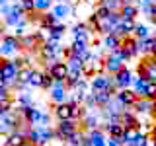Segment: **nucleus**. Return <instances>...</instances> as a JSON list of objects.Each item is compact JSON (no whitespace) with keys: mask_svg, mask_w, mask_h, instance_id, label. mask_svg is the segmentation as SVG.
I'll use <instances>...</instances> for the list:
<instances>
[{"mask_svg":"<svg viewBox=\"0 0 156 146\" xmlns=\"http://www.w3.org/2000/svg\"><path fill=\"white\" fill-rule=\"evenodd\" d=\"M22 68H23L22 58H4L0 62V80L6 82L8 88H16L18 74H20Z\"/></svg>","mask_w":156,"mask_h":146,"instance_id":"1","label":"nucleus"},{"mask_svg":"<svg viewBox=\"0 0 156 146\" xmlns=\"http://www.w3.org/2000/svg\"><path fill=\"white\" fill-rule=\"evenodd\" d=\"M51 140H55V129L51 127H29L27 125V142L33 146H49Z\"/></svg>","mask_w":156,"mask_h":146,"instance_id":"2","label":"nucleus"},{"mask_svg":"<svg viewBox=\"0 0 156 146\" xmlns=\"http://www.w3.org/2000/svg\"><path fill=\"white\" fill-rule=\"evenodd\" d=\"M90 86H92V92H101V90H109L117 94V84H115V76L113 74H107L105 70L101 72H96L94 76L90 78Z\"/></svg>","mask_w":156,"mask_h":146,"instance_id":"3","label":"nucleus"},{"mask_svg":"<svg viewBox=\"0 0 156 146\" xmlns=\"http://www.w3.org/2000/svg\"><path fill=\"white\" fill-rule=\"evenodd\" d=\"M41 58L43 61H49V62H55V61H61V55L65 53V47L61 45L58 39H47L41 47Z\"/></svg>","mask_w":156,"mask_h":146,"instance_id":"4","label":"nucleus"},{"mask_svg":"<svg viewBox=\"0 0 156 146\" xmlns=\"http://www.w3.org/2000/svg\"><path fill=\"white\" fill-rule=\"evenodd\" d=\"M78 130V121L68 119V121H58L55 127V140H61V142H66L72 134Z\"/></svg>","mask_w":156,"mask_h":146,"instance_id":"5","label":"nucleus"},{"mask_svg":"<svg viewBox=\"0 0 156 146\" xmlns=\"http://www.w3.org/2000/svg\"><path fill=\"white\" fill-rule=\"evenodd\" d=\"M20 117L18 111H8V113H0V133L2 134H10L16 129H20Z\"/></svg>","mask_w":156,"mask_h":146,"instance_id":"6","label":"nucleus"},{"mask_svg":"<svg viewBox=\"0 0 156 146\" xmlns=\"http://www.w3.org/2000/svg\"><path fill=\"white\" fill-rule=\"evenodd\" d=\"M49 99H51L55 105L70 101V94H68V88H66V82L65 80H55L53 88L49 90Z\"/></svg>","mask_w":156,"mask_h":146,"instance_id":"7","label":"nucleus"},{"mask_svg":"<svg viewBox=\"0 0 156 146\" xmlns=\"http://www.w3.org/2000/svg\"><path fill=\"white\" fill-rule=\"evenodd\" d=\"M20 51H22V39L16 35H6L0 43V53L4 55V58H12Z\"/></svg>","mask_w":156,"mask_h":146,"instance_id":"8","label":"nucleus"},{"mask_svg":"<svg viewBox=\"0 0 156 146\" xmlns=\"http://www.w3.org/2000/svg\"><path fill=\"white\" fill-rule=\"evenodd\" d=\"M136 74L144 76L146 80H150V82H156V62L150 57H146L143 62H139V66H136Z\"/></svg>","mask_w":156,"mask_h":146,"instance_id":"9","label":"nucleus"},{"mask_svg":"<svg viewBox=\"0 0 156 146\" xmlns=\"http://www.w3.org/2000/svg\"><path fill=\"white\" fill-rule=\"evenodd\" d=\"M115 76V84H117V90H125V88H131L133 86V80H135V74H133V70L131 68H127L123 66Z\"/></svg>","mask_w":156,"mask_h":146,"instance_id":"10","label":"nucleus"},{"mask_svg":"<svg viewBox=\"0 0 156 146\" xmlns=\"http://www.w3.org/2000/svg\"><path fill=\"white\" fill-rule=\"evenodd\" d=\"M27 144V129H16L14 133L6 134L4 146H26Z\"/></svg>","mask_w":156,"mask_h":146,"instance_id":"11","label":"nucleus"},{"mask_svg":"<svg viewBox=\"0 0 156 146\" xmlns=\"http://www.w3.org/2000/svg\"><path fill=\"white\" fill-rule=\"evenodd\" d=\"M154 109H156V99H148V97H139L133 105V111L139 115H150L152 117Z\"/></svg>","mask_w":156,"mask_h":146,"instance_id":"12","label":"nucleus"},{"mask_svg":"<svg viewBox=\"0 0 156 146\" xmlns=\"http://www.w3.org/2000/svg\"><path fill=\"white\" fill-rule=\"evenodd\" d=\"M133 109V107H127L123 111V115H121L119 123L123 125V129H143V123L139 121V113H135V111H129Z\"/></svg>","mask_w":156,"mask_h":146,"instance_id":"13","label":"nucleus"},{"mask_svg":"<svg viewBox=\"0 0 156 146\" xmlns=\"http://www.w3.org/2000/svg\"><path fill=\"white\" fill-rule=\"evenodd\" d=\"M47 72L51 74L55 80H66L68 78V64L66 61H55L47 66Z\"/></svg>","mask_w":156,"mask_h":146,"instance_id":"14","label":"nucleus"},{"mask_svg":"<svg viewBox=\"0 0 156 146\" xmlns=\"http://www.w3.org/2000/svg\"><path fill=\"white\" fill-rule=\"evenodd\" d=\"M72 57L82 58L84 62H88V58L92 55V49H90V41H72Z\"/></svg>","mask_w":156,"mask_h":146,"instance_id":"15","label":"nucleus"},{"mask_svg":"<svg viewBox=\"0 0 156 146\" xmlns=\"http://www.w3.org/2000/svg\"><path fill=\"white\" fill-rule=\"evenodd\" d=\"M123 66H125V62L121 61V58H117L113 53H107L104 57V70L107 74H117Z\"/></svg>","mask_w":156,"mask_h":146,"instance_id":"16","label":"nucleus"},{"mask_svg":"<svg viewBox=\"0 0 156 146\" xmlns=\"http://www.w3.org/2000/svg\"><path fill=\"white\" fill-rule=\"evenodd\" d=\"M121 49H123L125 55L129 57V61H131V58H136V57L140 55V51H139V39L133 37V35H129V37L123 39V43H121Z\"/></svg>","mask_w":156,"mask_h":146,"instance_id":"17","label":"nucleus"},{"mask_svg":"<svg viewBox=\"0 0 156 146\" xmlns=\"http://www.w3.org/2000/svg\"><path fill=\"white\" fill-rule=\"evenodd\" d=\"M51 12L55 14V18L58 19V22H65L66 18H70V14H72V6L66 2V0H61V2L53 4Z\"/></svg>","mask_w":156,"mask_h":146,"instance_id":"18","label":"nucleus"},{"mask_svg":"<svg viewBox=\"0 0 156 146\" xmlns=\"http://www.w3.org/2000/svg\"><path fill=\"white\" fill-rule=\"evenodd\" d=\"M70 35L74 41H90L92 33H90V26L88 23H76L70 27Z\"/></svg>","mask_w":156,"mask_h":146,"instance_id":"19","label":"nucleus"},{"mask_svg":"<svg viewBox=\"0 0 156 146\" xmlns=\"http://www.w3.org/2000/svg\"><path fill=\"white\" fill-rule=\"evenodd\" d=\"M121 43H123V39H121L119 35H115V33L104 35V39H101V47H104L105 53H111V51H117V49H121Z\"/></svg>","mask_w":156,"mask_h":146,"instance_id":"20","label":"nucleus"},{"mask_svg":"<svg viewBox=\"0 0 156 146\" xmlns=\"http://www.w3.org/2000/svg\"><path fill=\"white\" fill-rule=\"evenodd\" d=\"M53 115L57 117V121H68L72 119V105L68 103H57L53 107Z\"/></svg>","mask_w":156,"mask_h":146,"instance_id":"21","label":"nucleus"},{"mask_svg":"<svg viewBox=\"0 0 156 146\" xmlns=\"http://www.w3.org/2000/svg\"><path fill=\"white\" fill-rule=\"evenodd\" d=\"M115 97H117V99H119V101H121V103H123L125 107H133V105H135V101L139 99V96H136L135 92L131 90V88H125V90H119V92L115 94Z\"/></svg>","mask_w":156,"mask_h":146,"instance_id":"22","label":"nucleus"},{"mask_svg":"<svg viewBox=\"0 0 156 146\" xmlns=\"http://www.w3.org/2000/svg\"><path fill=\"white\" fill-rule=\"evenodd\" d=\"M88 140H90L92 146H107V136L101 129L88 130Z\"/></svg>","mask_w":156,"mask_h":146,"instance_id":"23","label":"nucleus"},{"mask_svg":"<svg viewBox=\"0 0 156 146\" xmlns=\"http://www.w3.org/2000/svg\"><path fill=\"white\" fill-rule=\"evenodd\" d=\"M148 82H150V80H146L144 76L136 74L135 80H133V86H131V90H133L139 97H144V92H146V88H148Z\"/></svg>","mask_w":156,"mask_h":146,"instance_id":"24","label":"nucleus"},{"mask_svg":"<svg viewBox=\"0 0 156 146\" xmlns=\"http://www.w3.org/2000/svg\"><path fill=\"white\" fill-rule=\"evenodd\" d=\"M139 51H140V55H144V57L152 55V53H154V35L139 39Z\"/></svg>","mask_w":156,"mask_h":146,"instance_id":"25","label":"nucleus"},{"mask_svg":"<svg viewBox=\"0 0 156 146\" xmlns=\"http://www.w3.org/2000/svg\"><path fill=\"white\" fill-rule=\"evenodd\" d=\"M104 133L107 136H117V138H121V134L125 133V129H123L121 123H111V121H107V123H104Z\"/></svg>","mask_w":156,"mask_h":146,"instance_id":"26","label":"nucleus"},{"mask_svg":"<svg viewBox=\"0 0 156 146\" xmlns=\"http://www.w3.org/2000/svg\"><path fill=\"white\" fill-rule=\"evenodd\" d=\"M119 14L125 19H136V16L140 14V8L136 6V4H125V6H121Z\"/></svg>","mask_w":156,"mask_h":146,"instance_id":"27","label":"nucleus"},{"mask_svg":"<svg viewBox=\"0 0 156 146\" xmlns=\"http://www.w3.org/2000/svg\"><path fill=\"white\" fill-rule=\"evenodd\" d=\"M82 125L86 127V130H94V129H100V119H98V115L94 113V111H88V113L84 115V119H82Z\"/></svg>","mask_w":156,"mask_h":146,"instance_id":"28","label":"nucleus"},{"mask_svg":"<svg viewBox=\"0 0 156 146\" xmlns=\"http://www.w3.org/2000/svg\"><path fill=\"white\" fill-rule=\"evenodd\" d=\"M37 22H39V26H41V27H53V26H57V23H58V19L55 18V14H53V12H45V14H39Z\"/></svg>","mask_w":156,"mask_h":146,"instance_id":"29","label":"nucleus"},{"mask_svg":"<svg viewBox=\"0 0 156 146\" xmlns=\"http://www.w3.org/2000/svg\"><path fill=\"white\" fill-rule=\"evenodd\" d=\"M140 130H143V129H125V133L121 134V142H123V146L133 144L136 140V136L140 134Z\"/></svg>","mask_w":156,"mask_h":146,"instance_id":"30","label":"nucleus"},{"mask_svg":"<svg viewBox=\"0 0 156 146\" xmlns=\"http://www.w3.org/2000/svg\"><path fill=\"white\" fill-rule=\"evenodd\" d=\"M150 35H152V29L146 26V23H139V22H136V26H135V29H133V37L144 39V37H150Z\"/></svg>","mask_w":156,"mask_h":146,"instance_id":"31","label":"nucleus"},{"mask_svg":"<svg viewBox=\"0 0 156 146\" xmlns=\"http://www.w3.org/2000/svg\"><path fill=\"white\" fill-rule=\"evenodd\" d=\"M49 31H51V37H53V39H58V41H61V39L65 37V33L68 31V29H66V26H65V22H58L57 26L49 27ZM51 37H49V39H51Z\"/></svg>","mask_w":156,"mask_h":146,"instance_id":"32","label":"nucleus"},{"mask_svg":"<svg viewBox=\"0 0 156 146\" xmlns=\"http://www.w3.org/2000/svg\"><path fill=\"white\" fill-rule=\"evenodd\" d=\"M82 78H86L82 72H68V78L65 80V82H66V88H68V90H74L76 84L82 80Z\"/></svg>","mask_w":156,"mask_h":146,"instance_id":"33","label":"nucleus"},{"mask_svg":"<svg viewBox=\"0 0 156 146\" xmlns=\"http://www.w3.org/2000/svg\"><path fill=\"white\" fill-rule=\"evenodd\" d=\"M16 105L18 107H27V105H33V99L27 92H20L18 97H16Z\"/></svg>","mask_w":156,"mask_h":146,"instance_id":"34","label":"nucleus"},{"mask_svg":"<svg viewBox=\"0 0 156 146\" xmlns=\"http://www.w3.org/2000/svg\"><path fill=\"white\" fill-rule=\"evenodd\" d=\"M35 2V12L37 14H45L53 8V0H33Z\"/></svg>","mask_w":156,"mask_h":146,"instance_id":"35","label":"nucleus"},{"mask_svg":"<svg viewBox=\"0 0 156 146\" xmlns=\"http://www.w3.org/2000/svg\"><path fill=\"white\" fill-rule=\"evenodd\" d=\"M84 138H86V133H82V130H76V133L66 140V144H68V146H82Z\"/></svg>","mask_w":156,"mask_h":146,"instance_id":"36","label":"nucleus"},{"mask_svg":"<svg viewBox=\"0 0 156 146\" xmlns=\"http://www.w3.org/2000/svg\"><path fill=\"white\" fill-rule=\"evenodd\" d=\"M43 76H45V72H41V70H33V74H31V82H29V88H43Z\"/></svg>","mask_w":156,"mask_h":146,"instance_id":"37","label":"nucleus"},{"mask_svg":"<svg viewBox=\"0 0 156 146\" xmlns=\"http://www.w3.org/2000/svg\"><path fill=\"white\" fill-rule=\"evenodd\" d=\"M127 146H150V134L144 133V130H140V134L136 136V140L133 144H127Z\"/></svg>","mask_w":156,"mask_h":146,"instance_id":"38","label":"nucleus"},{"mask_svg":"<svg viewBox=\"0 0 156 146\" xmlns=\"http://www.w3.org/2000/svg\"><path fill=\"white\" fill-rule=\"evenodd\" d=\"M20 6L23 8L26 14H37L35 12V2H33V0H20Z\"/></svg>","mask_w":156,"mask_h":146,"instance_id":"39","label":"nucleus"},{"mask_svg":"<svg viewBox=\"0 0 156 146\" xmlns=\"http://www.w3.org/2000/svg\"><path fill=\"white\" fill-rule=\"evenodd\" d=\"M101 4L107 6L109 10H113V12H119L121 6H123V4H121V0H101Z\"/></svg>","mask_w":156,"mask_h":146,"instance_id":"40","label":"nucleus"},{"mask_svg":"<svg viewBox=\"0 0 156 146\" xmlns=\"http://www.w3.org/2000/svg\"><path fill=\"white\" fill-rule=\"evenodd\" d=\"M8 111H14V99H2L0 101V113H8Z\"/></svg>","mask_w":156,"mask_h":146,"instance_id":"41","label":"nucleus"},{"mask_svg":"<svg viewBox=\"0 0 156 146\" xmlns=\"http://www.w3.org/2000/svg\"><path fill=\"white\" fill-rule=\"evenodd\" d=\"M10 97H12V96H10V88L6 86L4 80H0V101H2V99H10Z\"/></svg>","mask_w":156,"mask_h":146,"instance_id":"42","label":"nucleus"},{"mask_svg":"<svg viewBox=\"0 0 156 146\" xmlns=\"http://www.w3.org/2000/svg\"><path fill=\"white\" fill-rule=\"evenodd\" d=\"M144 97L156 99V82H148V88H146V92H144Z\"/></svg>","mask_w":156,"mask_h":146,"instance_id":"43","label":"nucleus"},{"mask_svg":"<svg viewBox=\"0 0 156 146\" xmlns=\"http://www.w3.org/2000/svg\"><path fill=\"white\" fill-rule=\"evenodd\" d=\"M53 84H55V78L49 74V72H45V76H43V90H51Z\"/></svg>","mask_w":156,"mask_h":146,"instance_id":"44","label":"nucleus"},{"mask_svg":"<svg viewBox=\"0 0 156 146\" xmlns=\"http://www.w3.org/2000/svg\"><path fill=\"white\" fill-rule=\"evenodd\" d=\"M107 146H123V142L117 136H107Z\"/></svg>","mask_w":156,"mask_h":146,"instance_id":"45","label":"nucleus"},{"mask_svg":"<svg viewBox=\"0 0 156 146\" xmlns=\"http://www.w3.org/2000/svg\"><path fill=\"white\" fill-rule=\"evenodd\" d=\"M150 2H152V0H135V4H136V6H144V4H150Z\"/></svg>","mask_w":156,"mask_h":146,"instance_id":"46","label":"nucleus"},{"mask_svg":"<svg viewBox=\"0 0 156 146\" xmlns=\"http://www.w3.org/2000/svg\"><path fill=\"white\" fill-rule=\"evenodd\" d=\"M150 146H156V130L150 134Z\"/></svg>","mask_w":156,"mask_h":146,"instance_id":"47","label":"nucleus"},{"mask_svg":"<svg viewBox=\"0 0 156 146\" xmlns=\"http://www.w3.org/2000/svg\"><path fill=\"white\" fill-rule=\"evenodd\" d=\"M121 4H123V6L125 4H135V0H121Z\"/></svg>","mask_w":156,"mask_h":146,"instance_id":"48","label":"nucleus"},{"mask_svg":"<svg viewBox=\"0 0 156 146\" xmlns=\"http://www.w3.org/2000/svg\"><path fill=\"white\" fill-rule=\"evenodd\" d=\"M4 37H6V35H4V31H2V27H0V43H2V39Z\"/></svg>","mask_w":156,"mask_h":146,"instance_id":"49","label":"nucleus"},{"mask_svg":"<svg viewBox=\"0 0 156 146\" xmlns=\"http://www.w3.org/2000/svg\"><path fill=\"white\" fill-rule=\"evenodd\" d=\"M10 0H0V6H4V4H8Z\"/></svg>","mask_w":156,"mask_h":146,"instance_id":"50","label":"nucleus"},{"mask_svg":"<svg viewBox=\"0 0 156 146\" xmlns=\"http://www.w3.org/2000/svg\"><path fill=\"white\" fill-rule=\"evenodd\" d=\"M150 58H152V61L156 62V53H152V55H150Z\"/></svg>","mask_w":156,"mask_h":146,"instance_id":"51","label":"nucleus"},{"mask_svg":"<svg viewBox=\"0 0 156 146\" xmlns=\"http://www.w3.org/2000/svg\"><path fill=\"white\" fill-rule=\"evenodd\" d=\"M154 53H156V35H154Z\"/></svg>","mask_w":156,"mask_h":146,"instance_id":"52","label":"nucleus"},{"mask_svg":"<svg viewBox=\"0 0 156 146\" xmlns=\"http://www.w3.org/2000/svg\"><path fill=\"white\" fill-rule=\"evenodd\" d=\"M152 119H154V121H156V109H154V113H152Z\"/></svg>","mask_w":156,"mask_h":146,"instance_id":"53","label":"nucleus"},{"mask_svg":"<svg viewBox=\"0 0 156 146\" xmlns=\"http://www.w3.org/2000/svg\"><path fill=\"white\" fill-rule=\"evenodd\" d=\"M4 61V55H2V53H0V62H2Z\"/></svg>","mask_w":156,"mask_h":146,"instance_id":"54","label":"nucleus"},{"mask_svg":"<svg viewBox=\"0 0 156 146\" xmlns=\"http://www.w3.org/2000/svg\"><path fill=\"white\" fill-rule=\"evenodd\" d=\"M152 6H154V8H156V0H152Z\"/></svg>","mask_w":156,"mask_h":146,"instance_id":"55","label":"nucleus"},{"mask_svg":"<svg viewBox=\"0 0 156 146\" xmlns=\"http://www.w3.org/2000/svg\"><path fill=\"white\" fill-rule=\"evenodd\" d=\"M26 146H33V144H29V142H27V144H26Z\"/></svg>","mask_w":156,"mask_h":146,"instance_id":"56","label":"nucleus"}]
</instances>
